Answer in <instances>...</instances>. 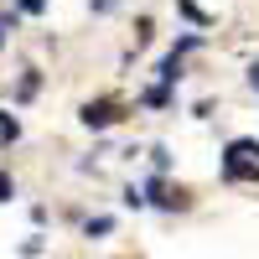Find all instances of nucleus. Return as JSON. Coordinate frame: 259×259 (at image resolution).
<instances>
[{"label": "nucleus", "instance_id": "nucleus-1", "mask_svg": "<svg viewBox=\"0 0 259 259\" xmlns=\"http://www.w3.org/2000/svg\"><path fill=\"white\" fill-rule=\"evenodd\" d=\"M78 119L89 124V130H109L114 119H124V104H119V99H89V104L78 109Z\"/></svg>", "mask_w": 259, "mask_h": 259}, {"label": "nucleus", "instance_id": "nucleus-2", "mask_svg": "<svg viewBox=\"0 0 259 259\" xmlns=\"http://www.w3.org/2000/svg\"><path fill=\"white\" fill-rule=\"evenodd\" d=\"M223 161H249V166H259V140H249V135H239V140H228V150H223Z\"/></svg>", "mask_w": 259, "mask_h": 259}, {"label": "nucleus", "instance_id": "nucleus-3", "mask_svg": "<svg viewBox=\"0 0 259 259\" xmlns=\"http://www.w3.org/2000/svg\"><path fill=\"white\" fill-rule=\"evenodd\" d=\"M156 78H161V89H171V83L182 78V57L171 52V57H161V68H156Z\"/></svg>", "mask_w": 259, "mask_h": 259}, {"label": "nucleus", "instance_id": "nucleus-4", "mask_svg": "<svg viewBox=\"0 0 259 259\" xmlns=\"http://www.w3.org/2000/svg\"><path fill=\"white\" fill-rule=\"evenodd\" d=\"M16 135H21V124H16L11 114H0V140H16Z\"/></svg>", "mask_w": 259, "mask_h": 259}, {"label": "nucleus", "instance_id": "nucleus-5", "mask_svg": "<svg viewBox=\"0 0 259 259\" xmlns=\"http://www.w3.org/2000/svg\"><path fill=\"white\" fill-rule=\"evenodd\" d=\"M31 94H36V73H26V78H21V89H16V99H21V104H26Z\"/></svg>", "mask_w": 259, "mask_h": 259}, {"label": "nucleus", "instance_id": "nucleus-6", "mask_svg": "<svg viewBox=\"0 0 259 259\" xmlns=\"http://www.w3.org/2000/svg\"><path fill=\"white\" fill-rule=\"evenodd\" d=\"M177 11H182V16H192V21H197V26H207V16H202L197 6H192V0H177Z\"/></svg>", "mask_w": 259, "mask_h": 259}, {"label": "nucleus", "instance_id": "nucleus-7", "mask_svg": "<svg viewBox=\"0 0 259 259\" xmlns=\"http://www.w3.org/2000/svg\"><path fill=\"white\" fill-rule=\"evenodd\" d=\"M11 197H16V182L6 177V171H0V202H11Z\"/></svg>", "mask_w": 259, "mask_h": 259}, {"label": "nucleus", "instance_id": "nucleus-8", "mask_svg": "<svg viewBox=\"0 0 259 259\" xmlns=\"http://www.w3.org/2000/svg\"><path fill=\"white\" fill-rule=\"evenodd\" d=\"M16 6H21V11H26V16H36L41 6H47V0H16Z\"/></svg>", "mask_w": 259, "mask_h": 259}, {"label": "nucleus", "instance_id": "nucleus-9", "mask_svg": "<svg viewBox=\"0 0 259 259\" xmlns=\"http://www.w3.org/2000/svg\"><path fill=\"white\" fill-rule=\"evenodd\" d=\"M114 6H119V0H94V11H99V16H104V11H114Z\"/></svg>", "mask_w": 259, "mask_h": 259}, {"label": "nucleus", "instance_id": "nucleus-10", "mask_svg": "<svg viewBox=\"0 0 259 259\" xmlns=\"http://www.w3.org/2000/svg\"><path fill=\"white\" fill-rule=\"evenodd\" d=\"M249 83H254V89H259V62H254V68H249Z\"/></svg>", "mask_w": 259, "mask_h": 259}, {"label": "nucleus", "instance_id": "nucleus-11", "mask_svg": "<svg viewBox=\"0 0 259 259\" xmlns=\"http://www.w3.org/2000/svg\"><path fill=\"white\" fill-rule=\"evenodd\" d=\"M0 41H6V21H0Z\"/></svg>", "mask_w": 259, "mask_h": 259}]
</instances>
